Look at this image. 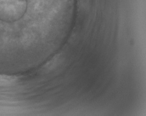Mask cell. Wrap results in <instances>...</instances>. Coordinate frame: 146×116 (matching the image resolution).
<instances>
[{
    "mask_svg": "<svg viewBox=\"0 0 146 116\" xmlns=\"http://www.w3.org/2000/svg\"><path fill=\"white\" fill-rule=\"evenodd\" d=\"M27 6L26 0H0V21L18 22L25 14Z\"/></svg>",
    "mask_w": 146,
    "mask_h": 116,
    "instance_id": "obj_1",
    "label": "cell"
}]
</instances>
